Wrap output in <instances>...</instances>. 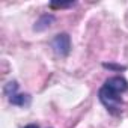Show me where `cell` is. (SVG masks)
Returning <instances> with one entry per match:
<instances>
[{"instance_id":"7a4b0ae2","label":"cell","mask_w":128,"mask_h":128,"mask_svg":"<svg viewBox=\"0 0 128 128\" xmlns=\"http://www.w3.org/2000/svg\"><path fill=\"white\" fill-rule=\"evenodd\" d=\"M3 92H5V96L8 98V101H9L12 106L26 107V106L30 104V96L26 95V94H20V92H18V83H17L15 80L9 82V83L5 86Z\"/></svg>"},{"instance_id":"52a82bcc","label":"cell","mask_w":128,"mask_h":128,"mask_svg":"<svg viewBox=\"0 0 128 128\" xmlns=\"http://www.w3.org/2000/svg\"><path fill=\"white\" fill-rule=\"evenodd\" d=\"M24 128H39L38 125H35V124H30V125H26Z\"/></svg>"},{"instance_id":"8992f818","label":"cell","mask_w":128,"mask_h":128,"mask_svg":"<svg viewBox=\"0 0 128 128\" xmlns=\"http://www.w3.org/2000/svg\"><path fill=\"white\" fill-rule=\"evenodd\" d=\"M106 68H112V70H124V66H116V65H108V63H104Z\"/></svg>"},{"instance_id":"5b68a950","label":"cell","mask_w":128,"mask_h":128,"mask_svg":"<svg viewBox=\"0 0 128 128\" xmlns=\"http://www.w3.org/2000/svg\"><path fill=\"white\" fill-rule=\"evenodd\" d=\"M74 6L72 2H68V3H56V2H51L50 3V8L51 9H63V8H71Z\"/></svg>"},{"instance_id":"3957f363","label":"cell","mask_w":128,"mask_h":128,"mask_svg":"<svg viewBox=\"0 0 128 128\" xmlns=\"http://www.w3.org/2000/svg\"><path fill=\"white\" fill-rule=\"evenodd\" d=\"M50 45H51L53 51H54L57 56L65 57V56H68L70 51H71V38H70L68 33H59V35H56V36L51 39Z\"/></svg>"},{"instance_id":"277c9868","label":"cell","mask_w":128,"mask_h":128,"mask_svg":"<svg viewBox=\"0 0 128 128\" xmlns=\"http://www.w3.org/2000/svg\"><path fill=\"white\" fill-rule=\"evenodd\" d=\"M54 15H51V14H44V15H41L39 18H38V21L35 23V26H33V29L36 30V32H42V30H45V29H48L53 23H54Z\"/></svg>"},{"instance_id":"6da1fadb","label":"cell","mask_w":128,"mask_h":128,"mask_svg":"<svg viewBox=\"0 0 128 128\" xmlns=\"http://www.w3.org/2000/svg\"><path fill=\"white\" fill-rule=\"evenodd\" d=\"M126 90H128V82L124 77H120V76L110 77L100 88L98 98L110 114L119 116L122 112V107H124L122 95Z\"/></svg>"}]
</instances>
